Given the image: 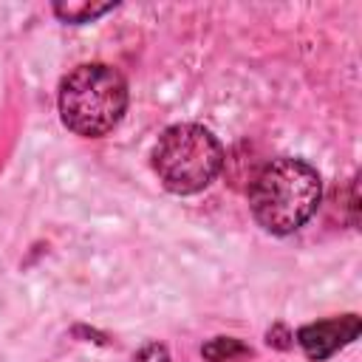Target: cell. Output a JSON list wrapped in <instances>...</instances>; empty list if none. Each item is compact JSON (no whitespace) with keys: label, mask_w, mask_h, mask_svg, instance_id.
Returning <instances> with one entry per match:
<instances>
[{"label":"cell","mask_w":362,"mask_h":362,"mask_svg":"<svg viewBox=\"0 0 362 362\" xmlns=\"http://www.w3.org/2000/svg\"><path fill=\"white\" fill-rule=\"evenodd\" d=\"M133 362H170V354H167L164 345L150 342V345H144V348L133 356Z\"/></svg>","instance_id":"52a82bcc"},{"label":"cell","mask_w":362,"mask_h":362,"mask_svg":"<svg viewBox=\"0 0 362 362\" xmlns=\"http://www.w3.org/2000/svg\"><path fill=\"white\" fill-rule=\"evenodd\" d=\"M201 354H204L209 362H238V359L252 356V348L243 345V342L235 339V337H215L212 342H206V345L201 348Z\"/></svg>","instance_id":"5b68a950"},{"label":"cell","mask_w":362,"mask_h":362,"mask_svg":"<svg viewBox=\"0 0 362 362\" xmlns=\"http://www.w3.org/2000/svg\"><path fill=\"white\" fill-rule=\"evenodd\" d=\"M286 339H291V334L283 328V325H277L274 331H269V345H277V348H288V342Z\"/></svg>","instance_id":"ba28073f"},{"label":"cell","mask_w":362,"mask_h":362,"mask_svg":"<svg viewBox=\"0 0 362 362\" xmlns=\"http://www.w3.org/2000/svg\"><path fill=\"white\" fill-rule=\"evenodd\" d=\"M59 116L76 136H105L119 124L127 107L124 76L105 62L76 65L59 82Z\"/></svg>","instance_id":"7a4b0ae2"},{"label":"cell","mask_w":362,"mask_h":362,"mask_svg":"<svg viewBox=\"0 0 362 362\" xmlns=\"http://www.w3.org/2000/svg\"><path fill=\"white\" fill-rule=\"evenodd\" d=\"M110 8H116V3H57L54 6L57 17L65 23H90Z\"/></svg>","instance_id":"8992f818"},{"label":"cell","mask_w":362,"mask_h":362,"mask_svg":"<svg viewBox=\"0 0 362 362\" xmlns=\"http://www.w3.org/2000/svg\"><path fill=\"white\" fill-rule=\"evenodd\" d=\"M223 167L221 141L201 124H173L153 147V170L158 181L175 195L201 192Z\"/></svg>","instance_id":"3957f363"},{"label":"cell","mask_w":362,"mask_h":362,"mask_svg":"<svg viewBox=\"0 0 362 362\" xmlns=\"http://www.w3.org/2000/svg\"><path fill=\"white\" fill-rule=\"evenodd\" d=\"M356 337H359V317L356 314L320 320V322H311V325L297 331V342L308 359H325Z\"/></svg>","instance_id":"277c9868"},{"label":"cell","mask_w":362,"mask_h":362,"mask_svg":"<svg viewBox=\"0 0 362 362\" xmlns=\"http://www.w3.org/2000/svg\"><path fill=\"white\" fill-rule=\"evenodd\" d=\"M320 173L303 158H274L252 181L249 206L255 221L272 235L297 232L320 206Z\"/></svg>","instance_id":"6da1fadb"}]
</instances>
